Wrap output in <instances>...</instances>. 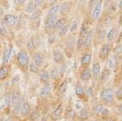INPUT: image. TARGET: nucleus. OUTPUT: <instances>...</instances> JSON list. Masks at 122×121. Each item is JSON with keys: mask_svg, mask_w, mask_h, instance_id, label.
Here are the masks:
<instances>
[{"mask_svg": "<svg viewBox=\"0 0 122 121\" xmlns=\"http://www.w3.org/2000/svg\"><path fill=\"white\" fill-rule=\"evenodd\" d=\"M30 58L26 49H22L18 52L16 57V64L20 70L23 73L29 71V65L30 64Z\"/></svg>", "mask_w": 122, "mask_h": 121, "instance_id": "1", "label": "nucleus"}, {"mask_svg": "<svg viewBox=\"0 0 122 121\" xmlns=\"http://www.w3.org/2000/svg\"><path fill=\"white\" fill-rule=\"evenodd\" d=\"M18 16L14 14H8V15H3V24L6 26L13 27L18 24Z\"/></svg>", "mask_w": 122, "mask_h": 121, "instance_id": "2", "label": "nucleus"}, {"mask_svg": "<svg viewBox=\"0 0 122 121\" xmlns=\"http://www.w3.org/2000/svg\"><path fill=\"white\" fill-rule=\"evenodd\" d=\"M52 95V86L51 84H48L43 85L42 88L39 92V99L41 100H46L51 97Z\"/></svg>", "mask_w": 122, "mask_h": 121, "instance_id": "3", "label": "nucleus"}, {"mask_svg": "<svg viewBox=\"0 0 122 121\" xmlns=\"http://www.w3.org/2000/svg\"><path fill=\"white\" fill-rule=\"evenodd\" d=\"M32 108L30 104L28 101H26L24 100L23 103H22V105L21 107V109H20V112H19V116L22 119H27L29 117L30 114L31 113L32 111Z\"/></svg>", "mask_w": 122, "mask_h": 121, "instance_id": "4", "label": "nucleus"}, {"mask_svg": "<svg viewBox=\"0 0 122 121\" xmlns=\"http://www.w3.org/2000/svg\"><path fill=\"white\" fill-rule=\"evenodd\" d=\"M64 112V107L62 103H59L55 108L53 109L51 115H50V119L54 121L60 120L61 116H62V114Z\"/></svg>", "mask_w": 122, "mask_h": 121, "instance_id": "5", "label": "nucleus"}, {"mask_svg": "<svg viewBox=\"0 0 122 121\" xmlns=\"http://www.w3.org/2000/svg\"><path fill=\"white\" fill-rule=\"evenodd\" d=\"M57 19V18H51L47 16L46 17L44 20V30L47 34H50V31L54 32V26Z\"/></svg>", "mask_w": 122, "mask_h": 121, "instance_id": "6", "label": "nucleus"}, {"mask_svg": "<svg viewBox=\"0 0 122 121\" xmlns=\"http://www.w3.org/2000/svg\"><path fill=\"white\" fill-rule=\"evenodd\" d=\"M101 97L104 101L111 103L113 101V100H114V92L112 88H105V89L102 90V92H101Z\"/></svg>", "mask_w": 122, "mask_h": 121, "instance_id": "7", "label": "nucleus"}, {"mask_svg": "<svg viewBox=\"0 0 122 121\" xmlns=\"http://www.w3.org/2000/svg\"><path fill=\"white\" fill-rule=\"evenodd\" d=\"M102 11V0H100L94 6V7L93 8V11L91 14V19L93 22L97 21L99 19Z\"/></svg>", "mask_w": 122, "mask_h": 121, "instance_id": "8", "label": "nucleus"}, {"mask_svg": "<svg viewBox=\"0 0 122 121\" xmlns=\"http://www.w3.org/2000/svg\"><path fill=\"white\" fill-rule=\"evenodd\" d=\"M32 61L38 66V68H41L43 66L45 61L44 54L40 51H35L33 53V57H32Z\"/></svg>", "mask_w": 122, "mask_h": 121, "instance_id": "9", "label": "nucleus"}, {"mask_svg": "<svg viewBox=\"0 0 122 121\" xmlns=\"http://www.w3.org/2000/svg\"><path fill=\"white\" fill-rule=\"evenodd\" d=\"M110 52H111V45L109 43H105L101 45L99 50V58L101 60H105L109 56Z\"/></svg>", "mask_w": 122, "mask_h": 121, "instance_id": "10", "label": "nucleus"}, {"mask_svg": "<svg viewBox=\"0 0 122 121\" xmlns=\"http://www.w3.org/2000/svg\"><path fill=\"white\" fill-rule=\"evenodd\" d=\"M53 60L57 65H61L65 63V56L61 51L55 49L53 51Z\"/></svg>", "mask_w": 122, "mask_h": 121, "instance_id": "11", "label": "nucleus"}, {"mask_svg": "<svg viewBox=\"0 0 122 121\" xmlns=\"http://www.w3.org/2000/svg\"><path fill=\"white\" fill-rule=\"evenodd\" d=\"M38 43H39V40L36 39L35 38H32L30 39H29L26 45V49L27 50V52L34 53L35 52L37 47H38Z\"/></svg>", "mask_w": 122, "mask_h": 121, "instance_id": "12", "label": "nucleus"}, {"mask_svg": "<svg viewBox=\"0 0 122 121\" xmlns=\"http://www.w3.org/2000/svg\"><path fill=\"white\" fill-rule=\"evenodd\" d=\"M50 81H51V78H50V72L48 70H43V71L40 73V75H39V82H40V84L42 86L50 84Z\"/></svg>", "mask_w": 122, "mask_h": 121, "instance_id": "13", "label": "nucleus"}, {"mask_svg": "<svg viewBox=\"0 0 122 121\" xmlns=\"http://www.w3.org/2000/svg\"><path fill=\"white\" fill-rule=\"evenodd\" d=\"M10 95H11V103H12V105L18 100H19L20 97L22 96L21 90L19 89V88L18 86L13 87L12 89L10 90ZM11 108H12V106H11Z\"/></svg>", "mask_w": 122, "mask_h": 121, "instance_id": "14", "label": "nucleus"}, {"mask_svg": "<svg viewBox=\"0 0 122 121\" xmlns=\"http://www.w3.org/2000/svg\"><path fill=\"white\" fill-rule=\"evenodd\" d=\"M89 30V22H88L87 19H85L81 23V26L80 28V32H79V38H84L86 37V35L87 34V33Z\"/></svg>", "mask_w": 122, "mask_h": 121, "instance_id": "15", "label": "nucleus"}, {"mask_svg": "<svg viewBox=\"0 0 122 121\" xmlns=\"http://www.w3.org/2000/svg\"><path fill=\"white\" fill-rule=\"evenodd\" d=\"M23 101H24V97H23V96H22V97H20V99L18 100L12 105V111L15 116H19L20 109H21V107L22 105Z\"/></svg>", "mask_w": 122, "mask_h": 121, "instance_id": "16", "label": "nucleus"}, {"mask_svg": "<svg viewBox=\"0 0 122 121\" xmlns=\"http://www.w3.org/2000/svg\"><path fill=\"white\" fill-rule=\"evenodd\" d=\"M93 29H89V30L86 35V37L84 38V41H83L84 47L89 48L91 46L92 42H93Z\"/></svg>", "mask_w": 122, "mask_h": 121, "instance_id": "17", "label": "nucleus"}, {"mask_svg": "<svg viewBox=\"0 0 122 121\" xmlns=\"http://www.w3.org/2000/svg\"><path fill=\"white\" fill-rule=\"evenodd\" d=\"M92 61V54L90 53H85L81 58V66L83 68L88 67Z\"/></svg>", "mask_w": 122, "mask_h": 121, "instance_id": "18", "label": "nucleus"}, {"mask_svg": "<svg viewBox=\"0 0 122 121\" xmlns=\"http://www.w3.org/2000/svg\"><path fill=\"white\" fill-rule=\"evenodd\" d=\"M59 8L60 5L59 4H54V5L51 6L47 12V17H51V18H57L59 15Z\"/></svg>", "mask_w": 122, "mask_h": 121, "instance_id": "19", "label": "nucleus"}, {"mask_svg": "<svg viewBox=\"0 0 122 121\" xmlns=\"http://www.w3.org/2000/svg\"><path fill=\"white\" fill-rule=\"evenodd\" d=\"M12 51L13 49L12 47H8L3 51V61H2V64L3 65H8L9 61H10L11 54H12Z\"/></svg>", "mask_w": 122, "mask_h": 121, "instance_id": "20", "label": "nucleus"}, {"mask_svg": "<svg viewBox=\"0 0 122 121\" xmlns=\"http://www.w3.org/2000/svg\"><path fill=\"white\" fill-rule=\"evenodd\" d=\"M10 73L9 65H3L0 67V81H3L7 78Z\"/></svg>", "mask_w": 122, "mask_h": 121, "instance_id": "21", "label": "nucleus"}, {"mask_svg": "<svg viewBox=\"0 0 122 121\" xmlns=\"http://www.w3.org/2000/svg\"><path fill=\"white\" fill-rule=\"evenodd\" d=\"M92 77V73H91V69L89 67L84 68L82 69V71L81 72L80 74V78L82 81H88L90 80Z\"/></svg>", "mask_w": 122, "mask_h": 121, "instance_id": "22", "label": "nucleus"}, {"mask_svg": "<svg viewBox=\"0 0 122 121\" xmlns=\"http://www.w3.org/2000/svg\"><path fill=\"white\" fill-rule=\"evenodd\" d=\"M3 104L4 108L6 109H10L12 106V103H11V95L10 91H7L4 93L3 95Z\"/></svg>", "mask_w": 122, "mask_h": 121, "instance_id": "23", "label": "nucleus"}, {"mask_svg": "<svg viewBox=\"0 0 122 121\" xmlns=\"http://www.w3.org/2000/svg\"><path fill=\"white\" fill-rule=\"evenodd\" d=\"M67 88H68V82L66 80H64V81H61V83L59 84V85L57 86V94L60 96L64 95L66 92Z\"/></svg>", "mask_w": 122, "mask_h": 121, "instance_id": "24", "label": "nucleus"}, {"mask_svg": "<svg viewBox=\"0 0 122 121\" xmlns=\"http://www.w3.org/2000/svg\"><path fill=\"white\" fill-rule=\"evenodd\" d=\"M67 20L65 17H62L61 19H57L56 22H55V26H54V31L58 32L60 29H62L64 26L66 25Z\"/></svg>", "mask_w": 122, "mask_h": 121, "instance_id": "25", "label": "nucleus"}, {"mask_svg": "<svg viewBox=\"0 0 122 121\" xmlns=\"http://www.w3.org/2000/svg\"><path fill=\"white\" fill-rule=\"evenodd\" d=\"M75 94L78 98H80V99H81V100H84L86 93V91L84 89V88L82 87L81 84H77V85L75 86Z\"/></svg>", "mask_w": 122, "mask_h": 121, "instance_id": "26", "label": "nucleus"}, {"mask_svg": "<svg viewBox=\"0 0 122 121\" xmlns=\"http://www.w3.org/2000/svg\"><path fill=\"white\" fill-rule=\"evenodd\" d=\"M70 3L69 2H64L60 5L59 8V14L61 15H66L70 10Z\"/></svg>", "mask_w": 122, "mask_h": 121, "instance_id": "27", "label": "nucleus"}, {"mask_svg": "<svg viewBox=\"0 0 122 121\" xmlns=\"http://www.w3.org/2000/svg\"><path fill=\"white\" fill-rule=\"evenodd\" d=\"M89 113L86 108H82L80 109L79 114H78V120L80 121H86L89 119Z\"/></svg>", "mask_w": 122, "mask_h": 121, "instance_id": "28", "label": "nucleus"}, {"mask_svg": "<svg viewBox=\"0 0 122 121\" xmlns=\"http://www.w3.org/2000/svg\"><path fill=\"white\" fill-rule=\"evenodd\" d=\"M91 73L93 77H98L101 73V65L98 62H94L91 68Z\"/></svg>", "mask_w": 122, "mask_h": 121, "instance_id": "29", "label": "nucleus"}, {"mask_svg": "<svg viewBox=\"0 0 122 121\" xmlns=\"http://www.w3.org/2000/svg\"><path fill=\"white\" fill-rule=\"evenodd\" d=\"M42 15V10L41 9H36L35 10L33 11L30 14V19L31 22H36L40 19V17Z\"/></svg>", "mask_w": 122, "mask_h": 121, "instance_id": "30", "label": "nucleus"}, {"mask_svg": "<svg viewBox=\"0 0 122 121\" xmlns=\"http://www.w3.org/2000/svg\"><path fill=\"white\" fill-rule=\"evenodd\" d=\"M29 120L30 121H40L41 120V112L38 110H32L31 113L29 116Z\"/></svg>", "mask_w": 122, "mask_h": 121, "instance_id": "31", "label": "nucleus"}, {"mask_svg": "<svg viewBox=\"0 0 122 121\" xmlns=\"http://www.w3.org/2000/svg\"><path fill=\"white\" fill-rule=\"evenodd\" d=\"M74 44H75V39L74 37L72 35H70L66 39V48L69 50H73L74 49Z\"/></svg>", "mask_w": 122, "mask_h": 121, "instance_id": "32", "label": "nucleus"}, {"mask_svg": "<svg viewBox=\"0 0 122 121\" xmlns=\"http://www.w3.org/2000/svg\"><path fill=\"white\" fill-rule=\"evenodd\" d=\"M109 71L108 68H105L103 70V72L100 73V82L102 84L105 83L108 79H109Z\"/></svg>", "mask_w": 122, "mask_h": 121, "instance_id": "33", "label": "nucleus"}, {"mask_svg": "<svg viewBox=\"0 0 122 121\" xmlns=\"http://www.w3.org/2000/svg\"><path fill=\"white\" fill-rule=\"evenodd\" d=\"M29 71L34 74H39L40 73V68H38L33 61H31L29 65Z\"/></svg>", "mask_w": 122, "mask_h": 121, "instance_id": "34", "label": "nucleus"}, {"mask_svg": "<svg viewBox=\"0 0 122 121\" xmlns=\"http://www.w3.org/2000/svg\"><path fill=\"white\" fill-rule=\"evenodd\" d=\"M117 57L115 55H112L111 58H109V67L111 68V69H113V68H116L117 66Z\"/></svg>", "mask_w": 122, "mask_h": 121, "instance_id": "35", "label": "nucleus"}, {"mask_svg": "<svg viewBox=\"0 0 122 121\" xmlns=\"http://www.w3.org/2000/svg\"><path fill=\"white\" fill-rule=\"evenodd\" d=\"M69 30H70V26H69V25H66L62 29H61L57 32V34H58V36L60 38H62L68 33Z\"/></svg>", "mask_w": 122, "mask_h": 121, "instance_id": "36", "label": "nucleus"}, {"mask_svg": "<svg viewBox=\"0 0 122 121\" xmlns=\"http://www.w3.org/2000/svg\"><path fill=\"white\" fill-rule=\"evenodd\" d=\"M50 78L52 79H56L57 76L59 75V71H58V68H57L56 66H54V68L51 69V71L50 72Z\"/></svg>", "mask_w": 122, "mask_h": 121, "instance_id": "37", "label": "nucleus"}, {"mask_svg": "<svg viewBox=\"0 0 122 121\" xmlns=\"http://www.w3.org/2000/svg\"><path fill=\"white\" fill-rule=\"evenodd\" d=\"M103 108H104V107L102 106V104H95V105L93 106V112L95 113V114H97V115H99V114L101 113V111H102Z\"/></svg>", "mask_w": 122, "mask_h": 121, "instance_id": "38", "label": "nucleus"}, {"mask_svg": "<svg viewBox=\"0 0 122 121\" xmlns=\"http://www.w3.org/2000/svg\"><path fill=\"white\" fill-rule=\"evenodd\" d=\"M114 36H115V29H114V28H112L109 32H108V34L106 35L108 42H111L113 40Z\"/></svg>", "mask_w": 122, "mask_h": 121, "instance_id": "39", "label": "nucleus"}, {"mask_svg": "<svg viewBox=\"0 0 122 121\" xmlns=\"http://www.w3.org/2000/svg\"><path fill=\"white\" fill-rule=\"evenodd\" d=\"M35 10H36V9H35V7H34V6L33 1L30 2V3L27 4V6L26 7V12L27 14H31L33 11H34Z\"/></svg>", "mask_w": 122, "mask_h": 121, "instance_id": "40", "label": "nucleus"}, {"mask_svg": "<svg viewBox=\"0 0 122 121\" xmlns=\"http://www.w3.org/2000/svg\"><path fill=\"white\" fill-rule=\"evenodd\" d=\"M0 35L3 38L8 37V29H6L5 26H2L0 27Z\"/></svg>", "mask_w": 122, "mask_h": 121, "instance_id": "41", "label": "nucleus"}, {"mask_svg": "<svg viewBox=\"0 0 122 121\" xmlns=\"http://www.w3.org/2000/svg\"><path fill=\"white\" fill-rule=\"evenodd\" d=\"M105 35H106V31L105 29H100L97 33V36L98 38L100 41H104V39L105 38Z\"/></svg>", "mask_w": 122, "mask_h": 121, "instance_id": "42", "label": "nucleus"}, {"mask_svg": "<svg viewBox=\"0 0 122 121\" xmlns=\"http://www.w3.org/2000/svg\"><path fill=\"white\" fill-rule=\"evenodd\" d=\"M83 41H84V38H81L78 37L77 40V50L81 49L82 47H84V45H83Z\"/></svg>", "mask_w": 122, "mask_h": 121, "instance_id": "43", "label": "nucleus"}, {"mask_svg": "<svg viewBox=\"0 0 122 121\" xmlns=\"http://www.w3.org/2000/svg\"><path fill=\"white\" fill-rule=\"evenodd\" d=\"M19 80H20V77L18 75L14 77L12 79V81H11V85H12V87H16V86H18V83H19Z\"/></svg>", "mask_w": 122, "mask_h": 121, "instance_id": "44", "label": "nucleus"}, {"mask_svg": "<svg viewBox=\"0 0 122 121\" xmlns=\"http://www.w3.org/2000/svg\"><path fill=\"white\" fill-rule=\"evenodd\" d=\"M34 6L35 9H38L41 6H42L43 4V0H34L33 1Z\"/></svg>", "mask_w": 122, "mask_h": 121, "instance_id": "45", "label": "nucleus"}, {"mask_svg": "<svg viewBox=\"0 0 122 121\" xmlns=\"http://www.w3.org/2000/svg\"><path fill=\"white\" fill-rule=\"evenodd\" d=\"M99 1H100V0H89V10H93L94 6H95Z\"/></svg>", "mask_w": 122, "mask_h": 121, "instance_id": "46", "label": "nucleus"}, {"mask_svg": "<svg viewBox=\"0 0 122 121\" xmlns=\"http://www.w3.org/2000/svg\"><path fill=\"white\" fill-rule=\"evenodd\" d=\"M75 115V112L74 111H73V109L72 108H69L67 109V111H66V116H67L68 118H73V116Z\"/></svg>", "mask_w": 122, "mask_h": 121, "instance_id": "47", "label": "nucleus"}, {"mask_svg": "<svg viewBox=\"0 0 122 121\" xmlns=\"http://www.w3.org/2000/svg\"><path fill=\"white\" fill-rule=\"evenodd\" d=\"M121 53H122V45H117L114 49V53L115 54H120Z\"/></svg>", "mask_w": 122, "mask_h": 121, "instance_id": "48", "label": "nucleus"}, {"mask_svg": "<svg viewBox=\"0 0 122 121\" xmlns=\"http://www.w3.org/2000/svg\"><path fill=\"white\" fill-rule=\"evenodd\" d=\"M77 26H78V23H77V22H73V23L71 25V26H70V32H73V31H75L76 29H77Z\"/></svg>", "mask_w": 122, "mask_h": 121, "instance_id": "49", "label": "nucleus"}, {"mask_svg": "<svg viewBox=\"0 0 122 121\" xmlns=\"http://www.w3.org/2000/svg\"><path fill=\"white\" fill-rule=\"evenodd\" d=\"M117 97L119 100H122V87L117 91Z\"/></svg>", "mask_w": 122, "mask_h": 121, "instance_id": "50", "label": "nucleus"}, {"mask_svg": "<svg viewBox=\"0 0 122 121\" xmlns=\"http://www.w3.org/2000/svg\"><path fill=\"white\" fill-rule=\"evenodd\" d=\"M26 2V0H14V3L15 5H22V4L25 3Z\"/></svg>", "mask_w": 122, "mask_h": 121, "instance_id": "51", "label": "nucleus"}, {"mask_svg": "<svg viewBox=\"0 0 122 121\" xmlns=\"http://www.w3.org/2000/svg\"><path fill=\"white\" fill-rule=\"evenodd\" d=\"M93 94V89L92 88H88V90L86 91V95L88 96H92Z\"/></svg>", "mask_w": 122, "mask_h": 121, "instance_id": "52", "label": "nucleus"}, {"mask_svg": "<svg viewBox=\"0 0 122 121\" xmlns=\"http://www.w3.org/2000/svg\"><path fill=\"white\" fill-rule=\"evenodd\" d=\"M109 110H108L107 108H103V110H102V111H101V115H103V116H107V115H109Z\"/></svg>", "mask_w": 122, "mask_h": 121, "instance_id": "53", "label": "nucleus"}, {"mask_svg": "<svg viewBox=\"0 0 122 121\" xmlns=\"http://www.w3.org/2000/svg\"><path fill=\"white\" fill-rule=\"evenodd\" d=\"M57 2H58V0H49V5L51 6L54 4H57Z\"/></svg>", "mask_w": 122, "mask_h": 121, "instance_id": "54", "label": "nucleus"}, {"mask_svg": "<svg viewBox=\"0 0 122 121\" xmlns=\"http://www.w3.org/2000/svg\"><path fill=\"white\" fill-rule=\"evenodd\" d=\"M3 14H4V10H3V7H2L1 3H0V17H3Z\"/></svg>", "mask_w": 122, "mask_h": 121, "instance_id": "55", "label": "nucleus"}, {"mask_svg": "<svg viewBox=\"0 0 122 121\" xmlns=\"http://www.w3.org/2000/svg\"><path fill=\"white\" fill-rule=\"evenodd\" d=\"M75 107H76V108H77V110H80V109H81V108H82L81 104H78V103H77V104H76Z\"/></svg>", "mask_w": 122, "mask_h": 121, "instance_id": "56", "label": "nucleus"}, {"mask_svg": "<svg viewBox=\"0 0 122 121\" xmlns=\"http://www.w3.org/2000/svg\"><path fill=\"white\" fill-rule=\"evenodd\" d=\"M88 1V0H78V2H79V3L81 5H84V4H86V2Z\"/></svg>", "mask_w": 122, "mask_h": 121, "instance_id": "57", "label": "nucleus"}, {"mask_svg": "<svg viewBox=\"0 0 122 121\" xmlns=\"http://www.w3.org/2000/svg\"><path fill=\"white\" fill-rule=\"evenodd\" d=\"M3 121H12V120H11V118H10V117H7V118L3 119Z\"/></svg>", "mask_w": 122, "mask_h": 121, "instance_id": "58", "label": "nucleus"}, {"mask_svg": "<svg viewBox=\"0 0 122 121\" xmlns=\"http://www.w3.org/2000/svg\"><path fill=\"white\" fill-rule=\"evenodd\" d=\"M119 22H120V24L122 26V15L120 16V19H119Z\"/></svg>", "mask_w": 122, "mask_h": 121, "instance_id": "59", "label": "nucleus"}, {"mask_svg": "<svg viewBox=\"0 0 122 121\" xmlns=\"http://www.w3.org/2000/svg\"><path fill=\"white\" fill-rule=\"evenodd\" d=\"M119 8L121 9V10H122V0H121V1H120V3H119Z\"/></svg>", "mask_w": 122, "mask_h": 121, "instance_id": "60", "label": "nucleus"}, {"mask_svg": "<svg viewBox=\"0 0 122 121\" xmlns=\"http://www.w3.org/2000/svg\"><path fill=\"white\" fill-rule=\"evenodd\" d=\"M118 109H119V111H121V112H122V104L118 107Z\"/></svg>", "mask_w": 122, "mask_h": 121, "instance_id": "61", "label": "nucleus"}, {"mask_svg": "<svg viewBox=\"0 0 122 121\" xmlns=\"http://www.w3.org/2000/svg\"><path fill=\"white\" fill-rule=\"evenodd\" d=\"M0 121H3V118L1 117V116H0Z\"/></svg>", "mask_w": 122, "mask_h": 121, "instance_id": "62", "label": "nucleus"}, {"mask_svg": "<svg viewBox=\"0 0 122 121\" xmlns=\"http://www.w3.org/2000/svg\"><path fill=\"white\" fill-rule=\"evenodd\" d=\"M121 69H122V62H121Z\"/></svg>", "mask_w": 122, "mask_h": 121, "instance_id": "63", "label": "nucleus"}]
</instances>
